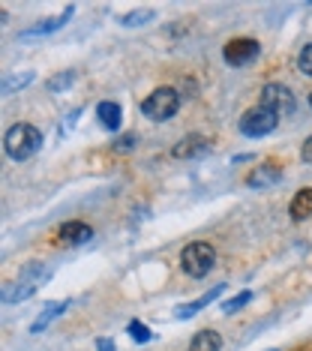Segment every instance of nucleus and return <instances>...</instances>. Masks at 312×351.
Segmentation results:
<instances>
[{"label":"nucleus","instance_id":"1","mask_svg":"<svg viewBox=\"0 0 312 351\" xmlns=\"http://www.w3.org/2000/svg\"><path fill=\"white\" fill-rule=\"evenodd\" d=\"M3 147H6V154H10V159L24 162V159H30L39 147H43V132L30 123H15V126L6 130Z\"/></svg>","mask_w":312,"mask_h":351},{"label":"nucleus","instance_id":"2","mask_svg":"<svg viewBox=\"0 0 312 351\" xmlns=\"http://www.w3.org/2000/svg\"><path fill=\"white\" fill-rule=\"evenodd\" d=\"M213 265H216V252H213L211 243L195 241V243L183 246V252H180V267H183V274H187V276L202 279V276L211 274Z\"/></svg>","mask_w":312,"mask_h":351},{"label":"nucleus","instance_id":"3","mask_svg":"<svg viewBox=\"0 0 312 351\" xmlns=\"http://www.w3.org/2000/svg\"><path fill=\"white\" fill-rule=\"evenodd\" d=\"M180 108V93L174 87H156L147 99L141 102V114L150 117V121L163 123V121H171Z\"/></svg>","mask_w":312,"mask_h":351},{"label":"nucleus","instance_id":"4","mask_svg":"<svg viewBox=\"0 0 312 351\" xmlns=\"http://www.w3.org/2000/svg\"><path fill=\"white\" fill-rule=\"evenodd\" d=\"M259 106H261V108H267V111H274L276 117H291V114H294V108H298V99H294V93L288 90L285 84L270 82V84H264V87H261V99H259Z\"/></svg>","mask_w":312,"mask_h":351},{"label":"nucleus","instance_id":"5","mask_svg":"<svg viewBox=\"0 0 312 351\" xmlns=\"http://www.w3.org/2000/svg\"><path fill=\"white\" fill-rule=\"evenodd\" d=\"M279 126V117L274 111L267 108H250L243 117H240V132L250 135V138H264V135H270Z\"/></svg>","mask_w":312,"mask_h":351},{"label":"nucleus","instance_id":"6","mask_svg":"<svg viewBox=\"0 0 312 351\" xmlns=\"http://www.w3.org/2000/svg\"><path fill=\"white\" fill-rule=\"evenodd\" d=\"M259 54H261V45L255 39H231V43H226V49H222V60L228 66H246Z\"/></svg>","mask_w":312,"mask_h":351},{"label":"nucleus","instance_id":"7","mask_svg":"<svg viewBox=\"0 0 312 351\" xmlns=\"http://www.w3.org/2000/svg\"><path fill=\"white\" fill-rule=\"evenodd\" d=\"M283 180V169L276 162H264V165H255V169L246 174V186L250 189H267L274 183Z\"/></svg>","mask_w":312,"mask_h":351},{"label":"nucleus","instance_id":"8","mask_svg":"<svg viewBox=\"0 0 312 351\" xmlns=\"http://www.w3.org/2000/svg\"><path fill=\"white\" fill-rule=\"evenodd\" d=\"M211 154V141L204 138V135H187L183 141H178L171 150L174 159H195V156H204Z\"/></svg>","mask_w":312,"mask_h":351},{"label":"nucleus","instance_id":"9","mask_svg":"<svg viewBox=\"0 0 312 351\" xmlns=\"http://www.w3.org/2000/svg\"><path fill=\"white\" fill-rule=\"evenodd\" d=\"M72 12H75V6H67L58 19H48V21H43V25H36V27H30V30H24L21 34V39L27 43V39H36V36H48V34H54V30H60L67 21L72 19Z\"/></svg>","mask_w":312,"mask_h":351},{"label":"nucleus","instance_id":"10","mask_svg":"<svg viewBox=\"0 0 312 351\" xmlns=\"http://www.w3.org/2000/svg\"><path fill=\"white\" fill-rule=\"evenodd\" d=\"M96 121H99L102 130L115 132V130H120V123H123V111H120L117 102L106 99V102H99V106H96Z\"/></svg>","mask_w":312,"mask_h":351},{"label":"nucleus","instance_id":"11","mask_svg":"<svg viewBox=\"0 0 312 351\" xmlns=\"http://www.w3.org/2000/svg\"><path fill=\"white\" fill-rule=\"evenodd\" d=\"M93 237V228L87 226V222H67V226L60 228V241L67 246H82Z\"/></svg>","mask_w":312,"mask_h":351},{"label":"nucleus","instance_id":"12","mask_svg":"<svg viewBox=\"0 0 312 351\" xmlns=\"http://www.w3.org/2000/svg\"><path fill=\"white\" fill-rule=\"evenodd\" d=\"M222 291H226V285H213V289L207 291V294H202L198 300H192V303H183V306H178V313H174V315H178V318H192L195 313H202L204 306H211V303H213L216 298H219Z\"/></svg>","mask_w":312,"mask_h":351},{"label":"nucleus","instance_id":"13","mask_svg":"<svg viewBox=\"0 0 312 351\" xmlns=\"http://www.w3.org/2000/svg\"><path fill=\"white\" fill-rule=\"evenodd\" d=\"M69 309V300H58V303H45V309L36 315V322L30 324V333H43V327H48L58 315H63Z\"/></svg>","mask_w":312,"mask_h":351},{"label":"nucleus","instance_id":"14","mask_svg":"<svg viewBox=\"0 0 312 351\" xmlns=\"http://www.w3.org/2000/svg\"><path fill=\"white\" fill-rule=\"evenodd\" d=\"M288 213H291L294 222H303V219L312 217V186L300 189V193L291 198V207H288Z\"/></svg>","mask_w":312,"mask_h":351},{"label":"nucleus","instance_id":"15","mask_svg":"<svg viewBox=\"0 0 312 351\" xmlns=\"http://www.w3.org/2000/svg\"><path fill=\"white\" fill-rule=\"evenodd\" d=\"M222 348V337L216 330H198L189 342V351H219Z\"/></svg>","mask_w":312,"mask_h":351},{"label":"nucleus","instance_id":"16","mask_svg":"<svg viewBox=\"0 0 312 351\" xmlns=\"http://www.w3.org/2000/svg\"><path fill=\"white\" fill-rule=\"evenodd\" d=\"M34 291H36V285L34 282H21V285H3V300L6 303H21V300H27V298H34Z\"/></svg>","mask_w":312,"mask_h":351},{"label":"nucleus","instance_id":"17","mask_svg":"<svg viewBox=\"0 0 312 351\" xmlns=\"http://www.w3.org/2000/svg\"><path fill=\"white\" fill-rule=\"evenodd\" d=\"M72 82H75V73H72V69H63V73L48 78V82H45V90H48V93H63L67 87H72Z\"/></svg>","mask_w":312,"mask_h":351},{"label":"nucleus","instance_id":"18","mask_svg":"<svg viewBox=\"0 0 312 351\" xmlns=\"http://www.w3.org/2000/svg\"><path fill=\"white\" fill-rule=\"evenodd\" d=\"M48 276H51V270H45L43 265H27V267H24L21 270V279H24V282H45V279Z\"/></svg>","mask_w":312,"mask_h":351},{"label":"nucleus","instance_id":"19","mask_svg":"<svg viewBox=\"0 0 312 351\" xmlns=\"http://www.w3.org/2000/svg\"><path fill=\"white\" fill-rule=\"evenodd\" d=\"M250 300H252V291H240L237 298H231V300H226V303H222V313H226V315L237 313V309H243V306H246V303H250Z\"/></svg>","mask_w":312,"mask_h":351},{"label":"nucleus","instance_id":"20","mask_svg":"<svg viewBox=\"0 0 312 351\" xmlns=\"http://www.w3.org/2000/svg\"><path fill=\"white\" fill-rule=\"evenodd\" d=\"M30 82H34V73H24V75H12V78H6L3 82V93L10 97V93H15L19 87H27Z\"/></svg>","mask_w":312,"mask_h":351},{"label":"nucleus","instance_id":"21","mask_svg":"<svg viewBox=\"0 0 312 351\" xmlns=\"http://www.w3.org/2000/svg\"><path fill=\"white\" fill-rule=\"evenodd\" d=\"M154 19V10H144V12H130L120 19V25L123 27H135V25H147V21Z\"/></svg>","mask_w":312,"mask_h":351},{"label":"nucleus","instance_id":"22","mask_svg":"<svg viewBox=\"0 0 312 351\" xmlns=\"http://www.w3.org/2000/svg\"><path fill=\"white\" fill-rule=\"evenodd\" d=\"M298 69H300L303 75H309V78H312V43L300 49V54H298Z\"/></svg>","mask_w":312,"mask_h":351},{"label":"nucleus","instance_id":"23","mask_svg":"<svg viewBox=\"0 0 312 351\" xmlns=\"http://www.w3.org/2000/svg\"><path fill=\"white\" fill-rule=\"evenodd\" d=\"M130 337H132L135 342H150V339H154V333H150V327H147V324L130 322Z\"/></svg>","mask_w":312,"mask_h":351},{"label":"nucleus","instance_id":"24","mask_svg":"<svg viewBox=\"0 0 312 351\" xmlns=\"http://www.w3.org/2000/svg\"><path fill=\"white\" fill-rule=\"evenodd\" d=\"M300 159H303V162H309V165H312V135H309L307 141H303V147H300Z\"/></svg>","mask_w":312,"mask_h":351},{"label":"nucleus","instance_id":"25","mask_svg":"<svg viewBox=\"0 0 312 351\" xmlns=\"http://www.w3.org/2000/svg\"><path fill=\"white\" fill-rule=\"evenodd\" d=\"M135 145V135H120V138L115 141V147H120V150H130Z\"/></svg>","mask_w":312,"mask_h":351},{"label":"nucleus","instance_id":"26","mask_svg":"<svg viewBox=\"0 0 312 351\" xmlns=\"http://www.w3.org/2000/svg\"><path fill=\"white\" fill-rule=\"evenodd\" d=\"M96 351H117L111 339H96Z\"/></svg>","mask_w":312,"mask_h":351},{"label":"nucleus","instance_id":"27","mask_svg":"<svg viewBox=\"0 0 312 351\" xmlns=\"http://www.w3.org/2000/svg\"><path fill=\"white\" fill-rule=\"evenodd\" d=\"M309 108H312V93H309Z\"/></svg>","mask_w":312,"mask_h":351}]
</instances>
